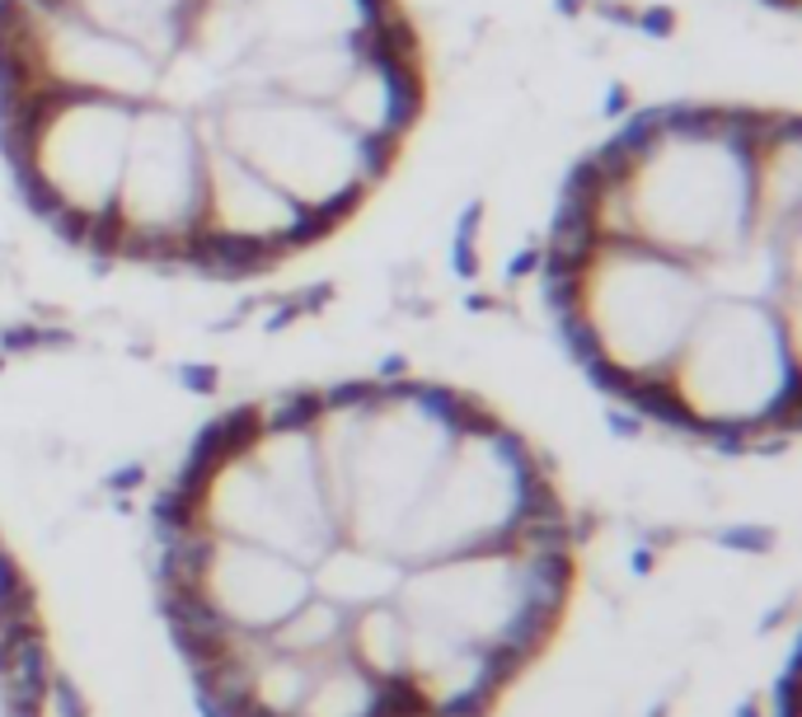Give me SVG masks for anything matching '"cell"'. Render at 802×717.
I'll return each instance as SVG.
<instances>
[{
  "mask_svg": "<svg viewBox=\"0 0 802 717\" xmlns=\"http://www.w3.org/2000/svg\"><path fill=\"white\" fill-rule=\"evenodd\" d=\"M554 225L681 258L713 295L798 310L802 122L765 103L653 109L572 169Z\"/></svg>",
  "mask_w": 802,
  "mask_h": 717,
  "instance_id": "6da1fadb",
  "label": "cell"
},
{
  "mask_svg": "<svg viewBox=\"0 0 802 717\" xmlns=\"http://www.w3.org/2000/svg\"><path fill=\"white\" fill-rule=\"evenodd\" d=\"M174 535H225L315 568L338 545L310 390L225 413L169 493Z\"/></svg>",
  "mask_w": 802,
  "mask_h": 717,
  "instance_id": "7a4b0ae2",
  "label": "cell"
},
{
  "mask_svg": "<svg viewBox=\"0 0 802 717\" xmlns=\"http://www.w3.org/2000/svg\"><path fill=\"white\" fill-rule=\"evenodd\" d=\"M549 301L568 343L605 390L648 408L694 320L713 301L700 268L634 239L549 231Z\"/></svg>",
  "mask_w": 802,
  "mask_h": 717,
  "instance_id": "3957f363",
  "label": "cell"
},
{
  "mask_svg": "<svg viewBox=\"0 0 802 717\" xmlns=\"http://www.w3.org/2000/svg\"><path fill=\"white\" fill-rule=\"evenodd\" d=\"M469 408L475 394L437 380H347L310 390L338 545L390 558Z\"/></svg>",
  "mask_w": 802,
  "mask_h": 717,
  "instance_id": "277c9868",
  "label": "cell"
},
{
  "mask_svg": "<svg viewBox=\"0 0 802 717\" xmlns=\"http://www.w3.org/2000/svg\"><path fill=\"white\" fill-rule=\"evenodd\" d=\"M648 413L719 446H775L798 432V310L713 295Z\"/></svg>",
  "mask_w": 802,
  "mask_h": 717,
  "instance_id": "5b68a950",
  "label": "cell"
},
{
  "mask_svg": "<svg viewBox=\"0 0 802 717\" xmlns=\"http://www.w3.org/2000/svg\"><path fill=\"white\" fill-rule=\"evenodd\" d=\"M572 586H578L572 530L554 526L493 549L404 568L394 609L521 675L559 634Z\"/></svg>",
  "mask_w": 802,
  "mask_h": 717,
  "instance_id": "8992f818",
  "label": "cell"
},
{
  "mask_svg": "<svg viewBox=\"0 0 802 717\" xmlns=\"http://www.w3.org/2000/svg\"><path fill=\"white\" fill-rule=\"evenodd\" d=\"M554 526H568V512L545 469V455L498 408L475 399L390 558L399 568H417Z\"/></svg>",
  "mask_w": 802,
  "mask_h": 717,
  "instance_id": "52a82bcc",
  "label": "cell"
},
{
  "mask_svg": "<svg viewBox=\"0 0 802 717\" xmlns=\"http://www.w3.org/2000/svg\"><path fill=\"white\" fill-rule=\"evenodd\" d=\"M207 146L240 160L272 192L305 212L328 239L343 231L380 192L399 155L366 142L324 103L291 94H225L207 117H198Z\"/></svg>",
  "mask_w": 802,
  "mask_h": 717,
  "instance_id": "ba28073f",
  "label": "cell"
},
{
  "mask_svg": "<svg viewBox=\"0 0 802 717\" xmlns=\"http://www.w3.org/2000/svg\"><path fill=\"white\" fill-rule=\"evenodd\" d=\"M132 117V103L94 94L0 99V146L24 202L90 254L122 183Z\"/></svg>",
  "mask_w": 802,
  "mask_h": 717,
  "instance_id": "9c48e42d",
  "label": "cell"
},
{
  "mask_svg": "<svg viewBox=\"0 0 802 717\" xmlns=\"http://www.w3.org/2000/svg\"><path fill=\"white\" fill-rule=\"evenodd\" d=\"M207 142L198 117L165 103H142L109 225L94 244L99 258L146 268H193L202 249Z\"/></svg>",
  "mask_w": 802,
  "mask_h": 717,
  "instance_id": "30bf717a",
  "label": "cell"
},
{
  "mask_svg": "<svg viewBox=\"0 0 802 717\" xmlns=\"http://www.w3.org/2000/svg\"><path fill=\"white\" fill-rule=\"evenodd\" d=\"M169 615L179 638H268L315 601V576L287 553L225 535L169 530Z\"/></svg>",
  "mask_w": 802,
  "mask_h": 717,
  "instance_id": "8fae6325",
  "label": "cell"
},
{
  "mask_svg": "<svg viewBox=\"0 0 802 717\" xmlns=\"http://www.w3.org/2000/svg\"><path fill=\"white\" fill-rule=\"evenodd\" d=\"M207 142V136H202ZM324 235L305 212L272 192L258 173L240 160L207 146V202H202V249L198 272L216 277H249L282 268L305 249H315Z\"/></svg>",
  "mask_w": 802,
  "mask_h": 717,
  "instance_id": "7c38bea8",
  "label": "cell"
},
{
  "mask_svg": "<svg viewBox=\"0 0 802 717\" xmlns=\"http://www.w3.org/2000/svg\"><path fill=\"white\" fill-rule=\"evenodd\" d=\"M404 0H244L249 20V61L231 94H258L282 85L301 57L404 20Z\"/></svg>",
  "mask_w": 802,
  "mask_h": 717,
  "instance_id": "4fadbf2b",
  "label": "cell"
},
{
  "mask_svg": "<svg viewBox=\"0 0 802 717\" xmlns=\"http://www.w3.org/2000/svg\"><path fill=\"white\" fill-rule=\"evenodd\" d=\"M52 10H66L71 20L90 24L99 33L142 47L151 61H160L183 43V24L193 0H43Z\"/></svg>",
  "mask_w": 802,
  "mask_h": 717,
  "instance_id": "5bb4252c",
  "label": "cell"
},
{
  "mask_svg": "<svg viewBox=\"0 0 802 717\" xmlns=\"http://www.w3.org/2000/svg\"><path fill=\"white\" fill-rule=\"evenodd\" d=\"M399 568L394 558L386 553H366V549H353V545H334L310 576H315V596L328 601L334 609H343L347 619L357 615V609H371V605H386L399 586Z\"/></svg>",
  "mask_w": 802,
  "mask_h": 717,
  "instance_id": "9a60e30c",
  "label": "cell"
},
{
  "mask_svg": "<svg viewBox=\"0 0 802 717\" xmlns=\"http://www.w3.org/2000/svg\"><path fill=\"white\" fill-rule=\"evenodd\" d=\"M47 638L43 628L0 642V717H43L47 708Z\"/></svg>",
  "mask_w": 802,
  "mask_h": 717,
  "instance_id": "2e32d148",
  "label": "cell"
},
{
  "mask_svg": "<svg viewBox=\"0 0 802 717\" xmlns=\"http://www.w3.org/2000/svg\"><path fill=\"white\" fill-rule=\"evenodd\" d=\"M33 628H43L38 605H33V591L24 582L20 558H14V549L5 545V535H0V642L20 638V634H33Z\"/></svg>",
  "mask_w": 802,
  "mask_h": 717,
  "instance_id": "e0dca14e",
  "label": "cell"
},
{
  "mask_svg": "<svg viewBox=\"0 0 802 717\" xmlns=\"http://www.w3.org/2000/svg\"><path fill=\"white\" fill-rule=\"evenodd\" d=\"M775 5H779V10H798V0H775Z\"/></svg>",
  "mask_w": 802,
  "mask_h": 717,
  "instance_id": "ac0fdd59",
  "label": "cell"
}]
</instances>
